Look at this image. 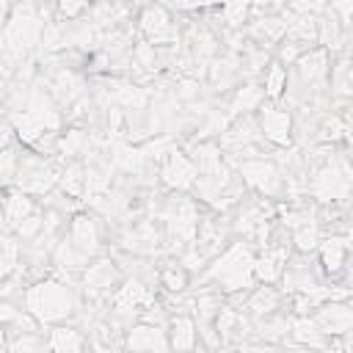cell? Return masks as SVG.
<instances>
[{"instance_id": "1", "label": "cell", "mask_w": 353, "mask_h": 353, "mask_svg": "<svg viewBox=\"0 0 353 353\" xmlns=\"http://www.w3.org/2000/svg\"><path fill=\"white\" fill-rule=\"evenodd\" d=\"M141 25H143V30L152 41H165V39L174 36L171 17L165 14V8H146L143 17H141Z\"/></svg>"}, {"instance_id": "2", "label": "cell", "mask_w": 353, "mask_h": 353, "mask_svg": "<svg viewBox=\"0 0 353 353\" xmlns=\"http://www.w3.org/2000/svg\"><path fill=\"white\" fill-rule=\"evenodd\" d=\"M52 350L55 353H80V336L69 328H58L52 334Z\"/></svg>"}, {"instance_id": "3", "label": "cell", "mask_w": 353, "mask_h": 353, "mask_svg": "<svg viewBox=\"0 0 353 353\" xmlns=\"http://www.w3.org/2000/svg\"><path fill=\"white\" fill-rule=\"evenodd\" d=\"M262 124H265V132L273 138V141H287V127H290V119L281 113V116H276L273 110H268L265 116H262Z\"/></svg>"}, {"instance_id": "4", "label": "cell", "mask_w": 353, "mask_h": 353, "mask_svg": "<svg viewBox=\"0 0 353 353\" xmlns=\"http://www.w3.org/2000/svg\"><path fill=\"white\" fill-rule=\"evenodd\" d=\"M174 345L179 350L190 347L193 345V334H190V320H176L174 323Z\"/></svg>"}, {"instance_id": "5", "label": "cell", "mask_w": 353, "mask_h": 353, "mask_svg": "<svg viewBox=\"0 0 353 353\" xmlns=\"http://www.w3.org/2000/svg\"><path fill=\"white\" fill-rule=\"evenodd\" d=\"M281 80H284V72H281V66H273V69H270V77H268V94H270V97H276V94H279V88H281Z\"/></svg>"}]
</instances>
